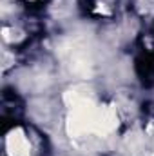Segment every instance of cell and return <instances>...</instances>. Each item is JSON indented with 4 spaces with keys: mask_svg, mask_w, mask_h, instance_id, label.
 Instances as JSON below:
<instances>
[{
    "mask_svg": "<svg viewBox=\"0 0 154 156\" xmlns=\"http://www.w3.org/2000/svg\"><path fill=\"white\" fill-rule=\"evenodd\" d=\"M5 147H7L9 156H31V145H29L26 133L22 129H13L7 134Z\"/></svg>",
    "mask_w": 154,
    "mask_h": 156,
    "instance_id": "obj_1",
    "label": "cell"
},
{
    "mask_svg": "<svg viewBox=\"0 0 154 156\" xmlns=\"http://www.w3.org/2000/svg\"><path fill=\"white\" fill-rule=\"evenodd\" d=\"M118 127V116L113 105L109 107H98L96 111V122H94V133L96 134H109L111 131H114Z\"/></svg>",
    "mask_w": 154,
    "mask_h": 156,
    "instance_id": "obj_2",
    "label": "cell"
},
{
    "mask_svg": "<svg viewBox=\"0 0 154 156\" xmlns=\"http://www.w3.org/2000/svg\"><path fill=\"white\" fill-rule=\"evenodd\" d=\"M152 156H154V154H152Z\"/></svg>",
    "mask_w": 154,
    "mask_h": 156,
    "instance_id": "obj_3",
    "label": "cell"
}]
</instances>
